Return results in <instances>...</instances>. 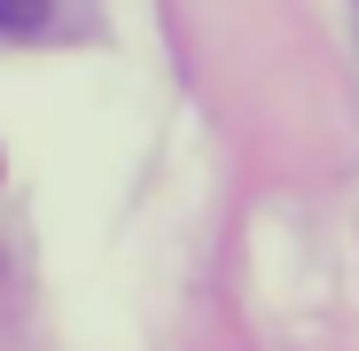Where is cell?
<instances>
[{"mask_svg": "<svg viewBox=\"0 0 359 351\" xmlns=\"http://www.w3.org/2000/svg\"><path fill=\"white\" fill-rule=\"evenodd\" d=\"M47 24V0H0V32H39Z\"/></svg>", "mask_w": 359, "mask_h": 351, "instance_id": "6da1fadb", "label": "cell"}]
</instances>
